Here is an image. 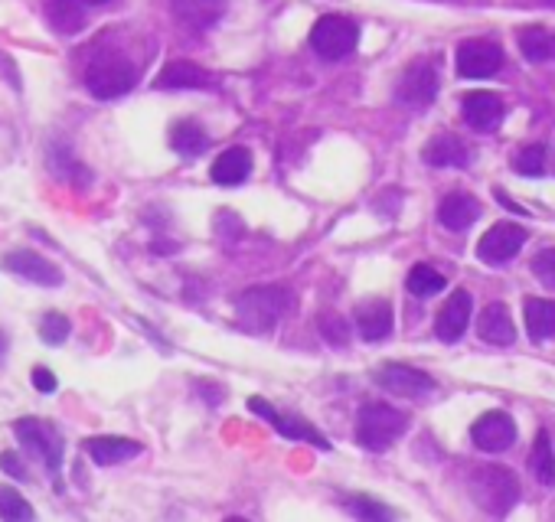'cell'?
Listing matches in <instances>:
<instances>
[{
  "mask_svg": "<svg viewBox=\"0 0 555 522\" xmlns=\"http://www.w3.org/2000/svg\"><path fill=\"white\" fill-rule=\"evenodd\" d=\"M438 95V72L428 59L409 62V69L402 72L396 98L405 108H428Z\"/></svg>",
  "mask_w": 555,
  "mask_h": 522,
  "instance_id": "cell-7",
  "label": "cell"
},
{
  "mask_svg": "<svg viewBox=\"0 0 555 522\" xmlns=\"http://www.w3.org/2000/svg\"><path fill=\"white\" fill-rule=\"evenodd\" d=\"M213 85V76L196 66V62L187 59H177V62H167L164 69H160V76L154 79V89H209Z\"/></svg>",
  "mask_w": 555,
  "mask_h": 522,
  "instance_id": "cell-18",
  "label": "cell"
},
{
  "mask_svg": "<svg viewBox=\"0 0 555 522\" xmlns=\"http://www.w3.org/2000/svg\"><path fill=\"white\" fill-rule=\"evenodd\" d=\"M170 147L183 157H196L209 147V138L196 121H177L174 128H170Z\"/></svg>",
  "mask_w": 555,
  "mask_h": 522,
  "instance_id": "cell-26",
  "label": "cell"
},
{
  "mask_svg": "<svg viewBox=\"0 0 555 522\" xmlns=\"http://www.w3.org/2000/svg\"><path fill=\"white\" fill-rule=\"evenodd\" d=\"M477 333H480V340L490 343V346H510L516 340V327H513L510 310L503 304L484 307L480 310V317H477Z\"/></svg>",
  "mask_w": 555,
  "mask_h": 522,
  "instance_id": "cell-19",
  "label": "cell"
},
{
  "mask_svg": "<svg viewBox=\"0 0 555 522\" xmlns=\"http://www.w3.org/2000/svg\"><path fill=\"white\" fill-rule=\"evenodd\" d=\"M0 265H4L10 275L27 278L30 284H40V288H59V284H63V271H59L49 258H43L40 252H27V248L7 252L0 258Z\"/></svg>",
  "mask_w": 555,
  "mask_h": 522,
  "instance_id": "cell-11",
  "label": "cell"
},
{
  "mask_svg": "<svg viewBox=\"0 0 555 522\" xmlns=\"http://www.w3.org/2000/svg\"><path fill=\"white\" fill-rule=\"evenodd\" d=\"M69 330H72V323H69V317H63V314H46L43 320H40V337L49 343V346H59V343H66V337H69Z\"/></svg>",
  "mask_w": 555,
  "mask_h": 522,
  "instance_id": "cell-31",
  "label": "cell"
},
{
  "mask_svg": "<svg viewBox=\"0 0 555 522\" xmlns=\"http://www.w3.org/2000/svg\"><path fill=\"white\" fill-rule=\"evenodd\" d=\"M516 43H520V53L526 62H552L555 59V33L549 27H526L516 33Z\"/></svg>",
  "mask_w": 555,
  "mask_h": 522,
  "instance_id": "cell-24",
  "label": "cell"
},
{
  "mask_svg": "<svg viewBox=\"0 0 555 522\" xmlns=\"http://www.w3.org/2000/svg\"><path fill=\"white\" fill-rule=\"evenodd\" d=\"M356 43H360V27L343 14H327L311 27V49L327 62L353 56Z\"/></svg>",
  "mask_w": 555,
  "mask_h": 522,
  "instance_id": "cell-4",
  "label": "cell"
},
{
  "mask_svg": "<svg viewBox=\"0 0 555 522\" xmlns=\"http://www.w3.org/2000/svg\"><path fill=\"white\" fill-rule=\"evenodd\" d=\"M526 245V229L516 226V222H497L484 232V239L477 245V258L484 265H507L510 258L520 255V248Z\"/></svg>",
  "mask_w": 555,
  "mask_h": 522,
  "instance_id": "cell-8",
  "label": "cell"
},
{
  "mask_svg": "<svg viewBox=\"0 0 555 522\" xmlns=\"http://www.w3.org/2000/svg\"><path fill=\"white\" fill-rule=\"evenodd\" d=\"M0 519H10V522H30L33 519V506L23 500L17 490L10 487H0Z\"/></svg>",
  "mask_w": 555,
  "mask_h": 522,
  "instance_id": "cell-30",
  "label": "cell"
},
{
  "mask_svg": "<svg viewBox=\"0 0 555 522\" xmlns=\"http://www.w3.org/2000/svg\"><path fill=\"white\" fill-rule=\"evenodd\" d=\"M249 408H252L255 415H262L265 421H271V425H275V428H278L281 434H285V438H291V441L317 444V447H324V451L330 447V441H327L317 428H311V425H307V421H301L298 415H291V418H288V415H281L275 405L265 402V399H258V395H255V399H249Z\"/></svg>",
  "mask_w": 555,
  "mask_h": 522,
  "instance_id": "cell-13",
  "label": "cell"
},
{
  "mask_svg": "<svg viewBox=\"0 0 555 522\" xmlns=\"http://www.w3.org/2000/svg\"><path fill=\"white\" fill-rule=\"evenodd\" d=\"M30 379H33V389L36 392H43V395H53L56 389H59V382H56V376L49 369H43V366H36L33 372H30Z\"/></svg>",
  "mask_w": 555,
  "mask_h": 522,
  "instance_id": "cell-35",
  "label": "cell"
},
{
  "mask_svg": "<svg viewBox=\"0 0 555 522\" xmlns=\"http://www.w3.org/2000/svg\"><path fill=\"white\" fill-rule=\"evenodd\" d=\"M471 438H474V447H480L484 454H500V451H507V447H513L516 425L507 412H487L474 421Z\"/></svg>",
  "mask_w": 555,
  "mask_h": 522,
  "instance_id": "cell-12",
  "label": "cell"
},
{
  "mask_svg": "<svg viewBox=\"0 0 555 522\" xmlns=\"http://www.w3.org/2000/svg\"><path fill=\"white\" fill-rule=\"evenodd\" d=\"M405 428H409V415H402L399 408H392L386 402H369L360 408V418H356V441L366 451L382 454L402 438Z\"/></svg>",
  "mask_w": 555,
  "mask_h": 522,
  "instance_id": "cell-2",
  "label": "cell"
},
{
  "mask_svg": "<svg viewBox=\"0 0 555 522\" xmlns=\"http://www.w3.org/2000/svg\"><path fill=\"white\" fill-rule=\"evenodd\" d=\"M376 382L392 395H402V399H425V395L435 392V379L428 372L405 366V363H389L386 369L376 372Z\"/></svg>",
  "mask_w": 555,
  "mask_h": 522,
  "instance_id": "cell-10",
  "label": "cell"
},
{
  "mask_svg": "<svg viewBox=\"0 0 555 522\" xmlns=\"http://www.w3.org/2000/svg\"><path fill=\"white\" fill-rule=\"evenodd\" d=\"M356 327L366 343H382L392 333V307L382 297H369L356 307Z\"/></svg>",
  "mask_w": 555,
  "mask_h": 522,
  "instance_id": "cell-16",
  "label": "cell"
},
{
  "mask_svg": "<svg viewBox=\"0 0 555 522\" xmlns=\"http://www.w3.org/2000/svg\"><path fill=\"white\" fill-rule=\"evenodd\" d=\"M222 10H226V0H174V14L196 30L213 27Z\"/></svg>",
  "mask_w": 555,
  "mask_h": 522,
  "instance_id": "cell-25",
  "label": "cell"
},
{
  "mask_svg": "<svg viewBox=\"0 0 555 522\" xmlns=\"http://www.w3.org/2000/svg\"><path fill=\"white\" fill-rule=\"evenodd\" d=\"M523 320H526V333L536 343L552 340L555 337V301H546V297H526Z\"/></svg>",
  "mask_w": 555,
  "mask_h": 522,
  "instance_id": "cell-23",
  "label": "cell"
},
{
  "mask_svg": "<svg viewBox=\"0 0 555 522\" xmlns=\"http://www.w3.org/2000/svg\"><path fill=\"white\" fill-rule=\"evenodd\" d=\"M0 470H4V474H10V477H17V480H27V470H23L20 457H17L14 451H4V454H0Z\"/></svg>",
  "mask_w": 555,
  "mask_h": 522,
  "instance_id": "cell-36",
  "label": "cell"
},
{
  "mask_svg": "<svg viewBox=\"0 0 555 522\" xmlns=\"http://www.w3.org/2000/svg\"><path fill=\"white\" fill-rule=\"evenodd\" d=\"M471 314H474V301L467 291H454L448 297V304L438 310V320H435V333L438 340L444 343H458L464 337L467 323H471Z\"/></svg>",
  "mask_w": 555,
  "mask_h": 522,
  "instance_id": "cell-14",
  "label": "cell"
},
{
  "mask_svg": "<svg viewBox=\"0 0 555 522\" xmlns=\"http://www.w3.org/2000/svg\"><path fill=\"white\" fill-rule=\"evenodd\" d=\"M82 7H98V4H105V0H79Z\"/></svg>",
  "mask_w": 555,
  "mask_h": 522,
  "instance_id": "cell-37",
  "label": "cell"
},
{
  "mask_svg": "<svg viewBox=\"0 0 555 522\" xmlns=\"http://www.w3.org/2000/svg\"><path fill=\"white\" fill-rule=\"evenodd\" d=\"M405 288H409V294H415V297H435L448 288V278L431 265H415L409 271V278H405Z\"/></svg>",
  "mask_w": 555,
  "mask_h": 522,
  "instance_id": "cell-28",
  "label": "cell"
},
{
  "mask_svg": "<svg viewBox=\"0 0 555 522\" xmlns=\"http://www.w3.org/2000/svg\"><path fill=\"white\" fill-rule=\"evenodd\" d=\"M461 111H464V121L471 124L474 131H480V134L497 131L500 121H503V102H500L497 92H471V95H464Z\"/></svg>",
  "mask_w": 555,
  "mask_h": 522,
  "instance_id": "cell-15",
  "label": "cell"
},
{
  "mask_svg": "<svg viewBox=\"0 0 555 522\" xmlns=\"http://www.w3.org/2000/svg\"><path fill=\"white\" fill-rule=\"evenodd\" d=\"M546 4H549V7H555V0H546Z\"/></svg>",
  "mask_w": 555,
  "mask_h": 522,
  "instance_id": "cell-38",
  "label": "cell"
},
{
  "mask_svg": "<svg viewBox=\"0 0 555 522\" xmlns=\"http://www.w3.org/2000/svg\"><path fill=\"white\" fill-rule=\"evenodd\" d=\"M529 467H533V477L542 483V487H555V454H552L549 431L536 434L533 454H529Z\"/></svg>",
  "mask_w": 555,
  "mask_h": 522,
  "instance_id": "cell-27",
  "label": "cell"
},
{
  "mask_svg": "<svg viewBox=\"0 0 555 522\" xmlns=\"http://www.w3.org/2000/svg\"><path fill=\"white\" fill-rule=\"evenodd\" d=\"M138 85V69L121 56H98L89 69H85V89L95 98H121Z\"/></svg>",
  "mask_w": 555,
  "mask_h": 522,
  "instance_id": "cell-5",
  "label": "cell"
},
{
  "mask_svg": "<svg viewBox=\"0 0 555 522\" xmlns=\"http://www.w3.org/2000/svg\"><path fill=\"white\" fill-rule=\"evenodd\" d=\"M503 66V49L490 40H467L458 46V76L461 79H490Z\"/></svg>",
  "mask_w": 555,
  "mask_h": 522,
  "instance_id": "cell-9",
  "label": "cell"
},
{
  "mask_svg": "<svg viewBox=\"0 0 555 522\" xmlns=\"http://www.w3.org/2000/svg\"><path fill=\"white\" fill-rule=\"evenodd\" d=\"M320 330H324V337L333 346H347V320H343V317H337V314L320 317Z\"/></svg>",
  "mask_w": 555,
  "mask_h": 522,
  "instance_id": "cell-34",
  "label": "cell"
},
{
  "mask_svg": "<svg viewBox=\"0 0 555 522\" xmlns=\"http://www.w3.org/2000/svg\"><path fill=\"white\" fill-rule=\"evenodd\" d=\"M294 307V294L281 284H265V288H249L236 297L239 323L249 333H268L275 323Z\"/></svg>",
  "mask_w": 555,
  "mask_h": 522,
  "instance_id": "cell-1",
  "label": "cell"
},
{
  "mask_svg": "<svg viewBox=\"0 0 555 522\" xmlns=\"http://www.w3.org/2000/svg\"><path fill=\"white\" fill-rule=\"evenodd\" d=\"M17 438L23 441V447H30L36 457H43V464L59 474V467H63V438H59V431L53 425H46V421H36V418H20L17 425Z\"/></svg>",
  "mask_w": 555,
  "mask_h": 522,
  "instance_id": "cell-6",
  "label": "cell"
},
{
  "mask_svg": "<svg viewBox=\"0 0 555 522\" xmlns=\"http://www.w3.org/2000/svg\"><path fill=\"white\" fill-rule=\"evenodd\" d=\"M533 275L549 284V288H555V248H542V252L533 258Z\"/></svg>",
  "mask_w": 555,
  "mask_h": 522,
  "instance_id": "cell-33",
  "label": "cell"
},
{
  "mask_svg": "<svg viewBox=\"0 0 555 522\" xmlns=\"http://www.w3.org/2000/svg\"><path fill=\"white\" fill-rule=\"evenodd\" d=\"M549 164V151L542 144H529L523 151H516L513 157V170L516 173H526V177H542Z\"/></svg>",
  "mask_w": 555,
  "mask_h": 522,
  "instance_id": "cell-29",
  "label": "cell"
},
{
  "mask_svg": "<svg viewBox=\"0 0 555 522\" xmlns=\"http://www.w3.org/2000/svg\"><path fill=\"white\" fill-rule=\"evenodd\" d=\"M471 496L474 503L490 516H503L520 503V480L507 467H480L471 477Z\"/></svg>",
  "mask_w": 555,
  "mask_h": 522,
  "instance_id": "cell-3",
  "label": "cell"
},
{
  "mask_svg": "<svg viewBox=\"0 0 555 522\" xmlns=\"http://www.w3.org/2000/svg\"><path fill=\"white\" fill-rule=\"evenodd\" d=\"M249 173H252V154L245 151V147H229V151H222L216 157L209 177H213L219 186H239L249 180Z\"/></svg>",
  "mask_w": 555,
  "mask_h": 522,
  "instance_id": "cell-21",
  "label": "cell"
},
{
  "mask_svg": "<svg viewBox=\"0 0 555 522\" xmlns=\"http://www.w3.org/2000/svg\"><path fill=\"white\" fill-rule=\"evenodd\" d=\"M425 160L431 167H467L471 164V151L458 134H438L425 144Z\"/></svg>",
  "mask_w": 555,
  "mask_h": 522,
  "instance_id": "cell-22",
  "label": "cell"
},
{
  "mask_svg": "<svg viewBox=\"0 0 555 522\" xmlns=\"http://www.w3.org/2000/svg\"><path fill=\"white\" fill-rule=\"evenodd\" d=\"M85 454L92 457L98 467H115L125 464L131 457L141 454V444L131 438H115V434H102V438H89L85 441Z\"/></svg>",
  "mask_w": 555,
  "mask_h": 522,
  "instance_id": "cell-17",
  "label": "cell"
},
{
  "mask_svg": "<svg viewBox=\"0 0 555 522\" xmlns=\"http://www.w3.org/2000/svg\"><path fill=\"white\" fill-rule=\"evenodd\" d=\"M347 509L356 519H392V509L366 500V496H356V500H347Z\"/></svg>",
  "mask_w": 555,
  "mask_h": 522,
  "instance_id": "cell-32",
  "label": "cell"
},
{
  "mask_svg": "<svg viewBox=\"0 0 555 522\" xmlns=\"http://www.w3.org/2000/svg\"><path fill=\"white\" fill-rule=\"evenodd\" d=\"M477 216H480V203L467 193H448L438 206V222L451 232L471 229L477 222Z\"/></svg>",
  "mask_w": 555,
  "mask_h": 522,
  "instance_id": "cell-20",
  "label": "cell"
}]
</instances>
